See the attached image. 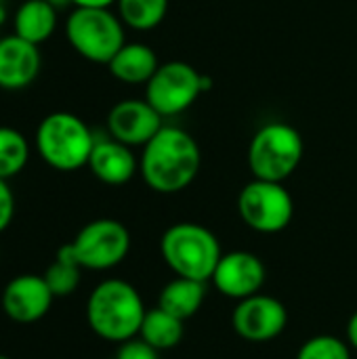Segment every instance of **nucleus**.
<instances>
[{
	"instance_id": "obj_23",
	"label": "nucleus",
	"mask_w": 357,
	"mask_h": 359,
	"mask_svg": "<svg viewBox=\"0 0 357 359\" xmlns=\"http://www.w3.org/2000/svg\"><path fill=\"white\" fill-rule=\"evenodd\" d=\"M297 359H351V345L332 334H318L301 345Z\"/></svg>"
},
{
	"instance_id": "obj_29",
	"label": "nucleus",
	"mask_w": 357,
	"mask_h": 359,
	"mask_svg": "<svg viewBox=\"0 0 357 359\" xmlns=\"http://www.w3.org/2000/svg\"><path fill=\"white\" fill-rule=\"evenodd\" d=\"M4 19H6V11H4V2H0V25L4 23Z\"/></svg>"
},
{
	"instance_id": "obj_8",
	"label": "nucleus",
	"mask_w": 357,
	"mask_h": 359,
	"mask_svg": "<svg viewBox=\"0 0 357 359\" xmlns=\"http://www.w3.org/2000/svg\"><path fill=\"white\" fill-rule=\"evenodd\" d=\"M238 212L252 231L280 233L292 221L295 202L282 183L255 179L240 191Z\"/></svg>"
},
{
	"instance_id": "obj_3",
	"label": "nucleus",
	"mask_w": 357,
	"mask_h": 359,
	"mask_svg": "<svg viewBox=\"0 0 357 359\" xmlns=\"http://www.w3.org/2000/svg\"><path fill=\"white\" fill-rule=\"evenodd\" d=\"M97 139L82 118L69 111H55L42 118L34 145L38 156L59 172H74L88 166Z\"/></svg>"
},
{
	"instance_id": "obj_9",
	"label": "nucleus",
	"mask_w": 357,
	"mask_h": 359,
	"mask_svg": "<svg viewBox=\"0 0 357 359\" xmlns=\"http://www.w3.org/2000/svg\"><path fill=\"white\" fill-rule=\"evenodd\" d=\"M204 78L185 61H168L145 84V99L160 116L185 111L202 93Z\"/></svg>"
},
{
	"instance_id": "obj_12",
	"label": "nucleus",
	"mask_w": 357,
	"mask_h": 359,
	"mask_svg": "<svg viewBox=\"0 0 357 359\" xmlns=\"http://www.w3.org/2000/svg\"><path fill=\"white\" fill-rule=\"evenodd\" d=\"M53 301L55 294L50 292L44 276L36 273H21L13 278L0 297L4 316L17 324H34L42 320L48 313Z\"/></svg>"
},
{
	"instance_id": "obj_24",
	"label": "nucleus",
	"mask_w": 357,
	"mask_h": 359,
	"mask_svg": "<svg viewBox=\"0 0 357 359\" xmlns=\"http://www.w3.org/2000/svg\"><path fill=\"white\" fill-rule=\"evenodd\" d=\"M160 351L154 349L151 345H147L141 337H135L130 341L120 343L116 359H160Z\"/></svg>"
},
{
	"instance_id": "obj_27",
	"label": "nucleus",
	"mask_w": 357,
	"mask_h": 359,
	"mask_svg": "<svg viewBox=\"0 0 357 359\" xmlns=\"http://www.w3.org/2000/svg\"><path fill=\"white\" fill-rule=\"evenodd\" d=\"M347 343L351 345V349L357 351V311L349 318V324H347Z\"/></svg>"
},
{
	"instance_id": "obj_26",
	"label": "nucleus",
	"mask_w": 357,
	"mask_h": 359,
	"mask_svg": "<svg viewBox=\"0 0 357 359\" xmlns=\"http://www.w3.org/2000/svg\"><path fill=\"white\" fill-rule=\"evenodd\" d=\"M118 0H72L74 6H90V8H109Z\"/></svg>"
},
{
	"instance_id": "obj_32",
	"label": "nucleus",
	"mask_w": 357,
	"mask_h": 359,
	"mask_svg": "<svg viewBox=\"0 0 357 359\" xmlns=\"http://www.w3.org/2000/svg\"><path fill=\"white\" fill-rule=\"evenodd\" d=\"M0 2H4V0H0Z\"/></svg>"
},
{
	"instance_id": "obj_31",
	"label": "nucleus",
	"mask_w": 357,
	"mask_h": 359,
	"mask_svg": "<svg viewBox=\"0 0 357 359\" xmlns=\"http://www.w3.org/2000/svg\"><path fill=\"white\" fill-rule=\"evenodd\" d=\"M109 359H116V358H109Z\"/></svg>"
},
{
	"instance_id": "obj_15",
	"label": "nucleus",
	"mask_w": 357,
	"mask_h": 359,
	"mask_svg": "<svg viewBox=\"0 0 357 359\" xmlns=\"http://www.w3.org/2000/svg\"><path fill=\"white\" fill-rule=\"evenodd\" d=\"M90 172L105 185H124L137 172V158L128 145L116 139L97 141L88 158Z\"/></svg>"
},
{
	"instance_id": "obj_4",
	"label": "nucleus",
	"mask_w": 357,
	"mask_h": 359,
	"mask_svg": "<svg viewBox=\"0 0 357 359\" xmlns=\"http://www.w3.org/2000/svg\"><path fill=\"white\" fill-rule=\"evenodd\" d=\"M160 255L177 278L208 282L223 257L217 236L198 223L170 225L160 240Z\"/></svg>"
},
{
	"instance_id": "obj_5",
	"label": "nucleus",
	"mask_w": 357,
	"mask_h": 359,
	"mask_svg": "<svg viewBox=\"0 0 357 359\" xmlns=\"http://www.w3.org/2000/svg\"><path fill=\"white\" fill-rule=\"evenodd\" d=\"M305 154L299 130L284 122H271L257 130L248 147V166L255 179L284 183Z\"/></svg>"
},
{
	"instance_id": "obj_21",
	"label": "nucleus",
	"mask_w": 357,
	"mask_h": 359,
	"mask_svg": "<svg viewBox=\"0 0 357 359\" xmlns=\"http://www.w3.org/2000/svg\"><path fill=\"white\" fill-rule=\"evenodd\" d=\"M29 160L27 139L11 126H0V179L17 177Z\"/></svg>"
},
{
	"instance_id": "obj_25",
	"label": "nucleus",
	"mask_w": 357,
	"mask_h": 359,
	"mask_svg": "<svg viewBox=\"0 0 357 359\" xmlns=\"http://www.w3.org/2000/svg\"><path fill=\"white\" fill-rule=\"evenodd\" d=\"M15 217V196L8 181L0 179V233L8 229Z\"/></svg>"
},
{
	"instance_id": "obj_11",
	"label": "nucleus",
	"mask_w": 357,
	"mask_h": 359,
	"mask_svg": "<svg viewBox=\"0 0 357 359\" xmlns=\"http://www.w3.org/2000/svg\"><path fill=\"white\" fill-rule=\"evenodd\" d=\"M267 278V269L263 261L246 250H234L221 257L213 284L215 288L234 301H244L252 294H259Z\"/></svg>"
},
{
	"instance_id": "obj_10",
	"label": "nucleus",
	"mask_w": 357,
	"mask_h": 359,
	"mask_svg": "<svg viewBox=\"0 0 357 359\" xmlns=\"http://www.w3.org/2000/svg\"><path fill=\"white\" fill-rule=\"evenodd\" d=\"M288 326V309L269 294H252L238 301L231 313V328L250 343H267L278 339Z\"/></svg>"
},
{
	"instance_id": "obj_19",
	"label": "nucleus",
	"mask_w": 357,
	"mask_h": 359,
	"mask_svg": "<svg viewBox=\"0 0 357 359\" xmlns=\"http://www.w3.org/2000/svg\"><path fill=\"white\" fill-rule=\"evenodd\" d=\"M139 337L154 349L168 351V349H175L177 345H181V341L185 337V326H183V320L170 316L168 311H164L160 307H154V309L145 311Z\"/></svg>"
},
{
	"instance_id": "obj_13",
	"label": "nucleus",
	"mask_w": 357,
	"mask_h": 359,
	"mask_svg": "<svg viewBox=\"0 0 357 359\" xmlns=\"http://www.w3.org/2000/svg\"><path fill=\"white\" fill-rule=\"evenodd\" d=\"M162 128V116L147 99H124L107 114V130L112 139L133 147L147 145Z\"/></svg>"
},
{
	"instance_id": "obj_18",
	"label": "nucleus",
	"mask_w": 357,
	"mask_h": 359,
	"mask_svg": "<svg viewBox=\"0 0 357 359\" xmlns=\"http://www.w3.org/2000/svg\"><path fill=\"white\" fill-rule=\"evenodd\" d=\"M204 301H206V282L175 278L162 288L158 307L185 322L200 311Z\"/></svg>"
},
{
	"instance_id": "obj_20",
	"label": "nucleus",
	"mask_w": 357,
	"mask_h": 359,
	"mask_svg": "<svg viewBox=\"0 0 357 359\" xmlns=\"http://www.w3.org/2000/svg\"><path fill=\"white\" fill-rule=\"evenodd\" d=\"M80 276H82V267L74 259L69 244H65L57 250L55 261L44 271V280L48 284L50 292L55 294V299H59V297L65 299V297L74 294L80 286Z\"/></svg>"
},
{
	"instance_id": "obj_6",
	"label": "nucleus",
	"mask_w": 357,
	"mask_h": 359,
	"mask_svg": "<svg viewBox=\"0 0 357 359\" xmlns=\"http://www.w3.org/2000/svg\"><path fill=\"white\" fill-rule=\"evenodd\" d=\"M65 36L72 48L93 63H109L126 44L122 19L109 8L76 6L65 21Z\"/></svg>"
},
{
	"instance_id": "obj_16",
	"label": "nucleus",
	"mask_w": 357,
	"mask_h": 359,
	"mask_svg": "<svg viewBox=\"0 0 357 359\" xmlns=\"http://www.w3.org/2000/svg\"><path fill=\"white\" fill-rule=\"evenodd\" d=\"M112 76L126 84H147L160 67L156 53L141 42H126L107 63Z\"/></svg>"
},
{
	"instance_id": "obj_1",
	"label": "nucleus",
	"mask_w": 357,
	"mask_h": 359,
	"mask_svg": "<svg viewBox=\"0 0 357 359\" xmlns=\"http://www.w3.org/2000/svg\"><path fill=\"white\" fill-rule=\"evenodd\" d=\"M200 162V147L189 133L162 126L160 133L143 145L139 168L147 187L158 194H177L194 183Z\"/></svg>"
},
{
	"instance_id": "obj_22",
	"label": "nucleus",
	"mask_w": 357,
	"mask_h": 359,
	"mask_svg": "<svg viewBox=\"0 0 357 359\" xmlns=\"http://www.w3.org/2000/svg\"><path fill=\"white\" fill-rule=\"evenodd\" d=\"M168 8V0H118V13L122 23L133 29L156 27Z\"/></svg>"
},
{
	"instance_id": "obj_28",
	"label": "nucleus",
	"mask_w": 357,
	"mask_h": 359,
	"mask_svg": "<svg viewBox=\"0 0 357 359\" xmlns=\"http://www.w3.org/2000/svg\"><path fill=\"white\" fill-rule=\"evenodd\" d=\"M48 4H53L55 8H59V6H67V4H72V0H46Z\"/></svg>"
},
{
	"instance_id": "obj_2",
	"label": "nucleus",
	"mask_w": 357,
	"mask_h": 359,
	"mask_svg": "<svg viewBox=\"0 0 357 359\" xmlns=\"http://www.w3.org/2000/svg\"><path fill=\"white\" fill-rule=\"evenodd\" d=\"M145 311L139 290L118 278L97 284L86 301L88 328L109 343H124L139 337Z\"/></svg>"
},
{
	"instance_id": "obj_30",
	"label": "nucleus",
	"mask_w": 357,
	"mask_h": 359,
	"mask_svg": "<svg viewBox=\"0 0 357 359\" xmlns=\"http://www.w3.org/2000/svg\"><path fill=\"white\" fill-rule=\"evenodd\" d=\"M0 359H11V358H8V355H2V353H0Z\"/></svg>"
},
{
	"instance_id": "obj_7",
	"label": "nucleus",
	"mask_w": 357,
	"mask_h": 359,
	"mask_svg": "<svg viewBox=\"0 0 357 359\" xmlns=\"http://www.w3.org/2000/svg\"><path fill=\"white\" fill-rule=\"evenodd\" d=\"M69 250L82 269L107 271L118 267L130 250V233L116 219L86 223L69 242Z\"/></svg>"
},
{
	"instance_id": "obj_17",
	"label": "nucleus",
	"mask_w": 357,
	"mask_h": 359,
	"mask_svg": "<svg viewBox=\"0 0 357 359\" xmlns=\"http://www.w3.org/2000/svg\"><path fill=\"white\" fill-rule=\"evenodd\" d=\"M57 27V8L46 0H25L13 17V29L19 38L40 46Z\"/></svg>"
},
{
	"instance_id": "obj_14",
	"label": "nucleus",
	"mask_w": 357,
	"mask_h": 359,
	"mask_svg": "<svg viewBox=\"0 0 357 359\" xmlns=\"http://www.w3.org/2000/svg\"><path fill=\"white\" fill-rule=\"evenodd\" d=\"M42 55L36 44L11 34L0 38V88L23 90L40 74Z\"/></svg>"
}]
</instances>
